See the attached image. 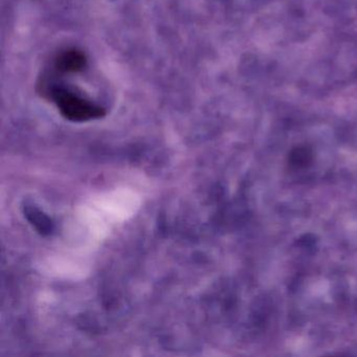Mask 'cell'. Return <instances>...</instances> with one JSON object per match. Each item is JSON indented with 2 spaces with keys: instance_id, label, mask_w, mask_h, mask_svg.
Instances as JSON below:
<instances>
[{
  "instance_id": "obj_3",
  "label": "cell",
  "mask_w": 357,
  "mask_h": 357,
  "mask_svg": "<svg viewBox=\"0 0 357 357\" xmlns=\"http://www.w3.org/2000/svg\"><path fill=\"white\" fill-rule=\"evenodd\" d=\"M28 214L29 217H32V218H31V221H32L33 223H35L37 227H40V231H47L51 229V222H50V220L47 217L43 218V214H41L40 212H38V211L36 210H33L32 208L31 212H29Z\"/></svg>"
},
{
  "instance_id": "obj_1",
  "label": "cell",
  "mask_w": 357,
  "mask_h": 357,
  "mask_svg": "<svg viewBox=\"0 0 357 357\" xmlns=\"http://www.w3.org/2000/svg\"><path fill=\"white\" fill-rule=\"evenodd\" d=\"M50 97L62 116L73 122H86L105 116V109L101 106L64 87H53L50 91Z\"/></svg>"
},
{
  "instance_id": "obj_2",
  "label": "cell",
  "mask_w": 357,
  "mask_h": 357,
  "mask_svg": "<svg viewBox=\"0 0 357 357\" xmlns=\"http://www.w3.org/2000/svg\"><path fill=\"white\" fill-rule=\"evenodd\" d=\"M87 58L83 52L77 49H68L58 54L55 59V68L63 74H74L86 68Z\"/></svg>"
}]
</instances>
